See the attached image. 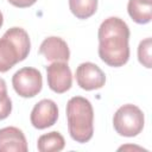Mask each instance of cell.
<instances>
[{"label": "cell", "mask_w": 152, "mask_h": 152, "mask_svg": "<svg viewBox=\"0 0 152 152\" xmlns=\"http://www.w3.org/2000/svg\"><path fill=\"white\" fill-rule=\"evenodd\" d=\"M99 56L102 62L113 68L122 66L129 58V28L118 17L104 19L97 32Z\"/></svg>", "instance_id": "obj_1"}, {"label": "cell", "mask_w": 152, "mask_h": 152, "mask_svg": "<svg viewBox=\"0 0 152 152\" xmlns=\"http://www.w3.org/2000/svg\"><path fill=\"white\" fill-rule=\"evenodd\" d=\"M69 134L76 142H88L94 134V110L89 100L74 96L66 103Z\"/></svg>", "instance_id": "obj_2"}, {"label": "cell", "mask_w": 152, "mask_h": 152, "mask_svg": "<svg viewBox=\"0 0 152 152\" xmlns=\"http://www.w3.org/2000/svg\"><path fill=\"white\" fill-rule=\"evenodd\" d=\"M31 49L27 32L21 27H11L0 38V72H6L24 61Z\"/></svg>", "instance_id": "obj_3"}, {"label": "cell", "mask_w": 152, "mask_h": 152, "mask_svg": "<svg viewBox=\"0 0 152 152\" xmlns=\"http://www.w3.org/2000/svg\"><path fill=\"white\" fill-rule=\"evenodd\" d=\"M145 124L142 110L134 104L121 106L113 116V126L115 132L122 137H135L138 135Z\"/></svg>", "instance_id": "obj_4"}, {"label": "cell", "mask_w": 152, "mask_h": 152, "mask_svg": "<svg viewBox=\"0 0 152 152\" xmlns=\"http://www.w3.org/2000/svg\"><path fill=\"white\" fill-rule=\"evenodd\" d=\"M12 86L15 93L21 97H33L38 95L43 87L42 74L30 66L19 69L12 77Z\"/></svg>", "instance_id": "obj_5"}, {"label": "cell", "mask_w": 152, "mask_h": 152, "mask_svg": "<svg viewBox=\"0 0 152 152\" xmlns=\"http://www.w3.org/2000/svg\"><path fill=\"white\" fill-rule=\"evenodd\" d=\"M46 80L49 88L57 93L63 94L71 88L72 75L66 62H53L46 66Z\"/></svg>", "instance_id": "obj_6"}, {"label": "cell", "mask_w": 152, "mask_h": 152, "mask_svg": "<svg viewBox=\"0 0 152 152\" xmlns=\"http://www.w3.org/2000/svg\"><path fill=\"white\" fill-rule=\"evenodd\" d=\"M76 81L83 90H95L104 86L106 75L96 64L84 62L76 69Z\"/></svg>", "instance_id": "obj_7"}, {"label": "cell", "mask_w": 152, "mask_h": 152, "mask_svg": "<svg viewBox=\"0 0 152 152\" xmlns=\"http://www.w3.org/2000/svg\"><path fill=\"white\" fill-rule=\"evenodd\" d=\"M58 119L57 104L49 99L40 100L31 112V124L37 129H45L56 124Z\"/></svg>", "instance_id": "obj_8"}, {"label": "cell", "mask_w": 152, "mask_h": 152, "mask_svg": "<svg viewBox=\"0 0 152 152\" xmlns=\"http://www.w3.org/2000/svg\"><path fill=\"white\" fill-rule=\"evenodd\" d=\"M27 141L21 129L17 127L0 128V152H26Z\"/></svg>", "instance_id": "obj_9"}, {"label": "cell", "mask_w": 152, "mask_h": 152, "mask_svg": "<svg viewBox=\"0 0 152 152\" xmlns=\"http://www.w3.org/2000/svg\"><path fill=\"white\" fill-rule=\"evenodd\" d=\"M39 53L50 62H68L70 51L68 44L59 37H48L39 46Z\"/></svg>", "instance_id": "obj_10"}, {"label": "cell", "mask_w": 152, "mask_h": 152, "mask_svg": "<svg viewBox=\"0 0 152 152\" xmlns=\"http://www.w3.org/2000/svg\"><path fill=\"white\" fill-rule=\"evenodd\" d=\"M127 12L137 24H147L152 18V0H128Z\"/></svg>", "instance_id": "obj_11"}, {"label": "cell", "mask_w": 152, "mask_h": 152, "mask_svg": "<svg viewBox=\"0 0 152 152\" xmlns=\"http://www.w3.org/2000/svg\"><path fill=\"white\" fill-rule=\"evenodd\" d=\"M64 137L57 131L40 135L37 142V147L40 152H59L64 148Z\"/></svg>", "instance_id": "obj_12"}, {"label": "cell", "mask_w": 152, "mask_h": 152, "mask_svg": "<svg viewBox=\"0 0 152 152\" xmlns=\"http://www.w3.org/2000/svg\"><path fill=\"white\" fill-rule=\"evenodd\" d=\"M71 13L78 19H88L97 10V0H69Z\"/></svg>", "instance_id": "obj_13"}, {"label": "cell", "mask_w": 152, "mask_h": 152, "mask_svg": "<svg viewBox=\"0 0 152 152\" xmlns=\"http://www.w3.org/2000/svg\"><path fill=\"white\" fill-rule=\"evenodd\" d=\"M12 112V101L7 94L6 82L0 78V120H5Z\"/></svg>", "instance_id": "obj_14"}, {"label": "cell", "mask_w": 152, "mask_h": 152, "mask_svg": "<svg viewBox=\"0 0 152 152\" xmlns=\"http://www.w3.org/2000/svg\"><path fill=\"white\" fill-rule=\"evenodd\" d=\"M151 49H152L151 38H146L141 40L138 46V59L147 69L151 68Z\"/></svg>", "instance_id": "obj_15"}, {"label": "cell", "mask_w": 152, "mask_h": 152, "mask_svg": "<svg viewBox=\"0 0 152 152\" xmlns=\"http://www.w3.org/2000/svg\"><path fill=\"white\" fill-rule=\"evenodd\" d=\"M11 5L15 6V7H19V8H26V7H30L32 5L36 4L37 0H7Z\"/></svg>", "instance_id": "obj_16"}, {"label": "cell", "mask_w": 152, "mask_h": 152, "mask_svg": "<svg viewBox=\"0 0 152 152\" xmlns=\"http://www.w3.org/2000/svg\"><path fill=\"white\" fill-rule=\"evenodd\" d=\"M2 24H4V15H2V13L0 12V28H1Z\"/></svg>", "instance_id": "obj_17"}]
</instances>
